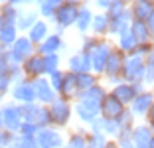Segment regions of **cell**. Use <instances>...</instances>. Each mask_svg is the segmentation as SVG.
<instances>
[{
	"mask_svg": "<svg viewBox=\"0 0 154 148\" xmlns=\"http://www.w3.org/2000/svg\"><path fill=\"white\" fill-rule=\"evenodd\" d=\"M152 12H154L152 0H134V4H132V16L136 20H146Z\"/></svg>",
	"mask_w": 154,
	"mask_h": 148,
	"instance_id": "6da1fadb",
	"label": "cell"
},
{
	"mask_svg": "<svg viewBox=\"0 0 154 148\" xmlns=\"http://www.w3.org/2000/svg\"><path fill=\"white\" fill-rule=\"evenodd\" d=\"M152 93H140L136 95L134 99H132V111L138 113V115H144V113H148L150 105H152Z\"/></svg>",
	"mask_w": 154,
	"mask_h": 148,
	"instance_id": "7a4b0ae2",
	"label": "cell"
},
{
	"mask_svg": "<svg viewBox=\"0 0 154 148\" xmlns=\"http://www.w3.org/2000/svg\"><path fill=\"white\" fill-rule=\"evenodd\" d=\"M75 16H77V8H75V4H69V2L57 10V20H59V24H63V26L71 24L73 20H75Z\"/></svg>",
	"mask_w": 154,
	"mask_h": 148,
	"instance_id": "3957f363",
	"label": "cell"
},
{
	"mask_svg": "<svg viewBox=\"0 0 154 148\" xmlns=\"http://www.w3.org/2000/svg\"><path fill=\"white\" fill-rule=\"evenodd\" d=\"M103 113L107 117H119L122 113V105L117 97H107L103 101Z\"/></svg>",
	"mask_w": 154,
	"mask_h": 148,
	"instance_id": "277c9868",
	"label": "cell"
},
{
	"mask_svg": "<svg viewBox=\"0 0 154 148\" xmlns=\"http://www.w3.org/2000/svg\"><path fill=\"white\" fill-rule=\"evenodd\" d=\"M152 130L148 126H138L134 130V142H136V148H148L150 144V138H152Z\"/></svg>",
	"mask_w": 154,
	"mask_h": 148,
	"instance_id": "5b68a950",
	"label": "cell"
},
{
	"mask_svg": "<svg viewBox=\"0 0 154 148\" xmlns=\"http://www.w3.org/2000/svg\"><path fill=\"white\" fill-rule=\"evenodd\" d=\"M132 36L136 38V42H146L150 38L148 26H146V20H136L132 22Z\"/></svg>",
	"mask_w": 154,
	"mask_h": 148,
	"instance_id": "8992f818",
	"label": "cell"
},
{
	"mask_svg": "<svg viewBox=\"0 0 154 148\" xmlns=\"http://www.w3.org/2000/svg\"><path fill=\"white\" fill-rule=\"evenodd\" d=\"M134 95H136V89L131 87V85H122V87H119V89L115 91V97H117L121 103H128V101H132Z\"/></svg>",
	"mask_w": 154,
	"mask_h": 148,
	"instance_id": "52a82bcc",
	"label": "cell"
},
{
	"mask_svg": "<svg viewBox=\"0 0 154 148\" xmlns=\"http://www.w3.org/2000/svg\"><path fill=\"white\" fill-rule=\"evenodd\" d=\"M142 71H144V65H142L140 59L128 61V65H127V77L128 79H138V77H142Z\"/></svg>",
	"mask_w": 154,
	"mask_h": 148,
	"instance_id": "ba28073f",
	"label": "cell"
},
{
	"mask_svg": "<svg viewBox=\"0 0 154 148\" xmlns=\"http://www.w3.org/2000/svg\"><path fill=\"white\" fill-rule=\"evenodd\" d=\"M109 63H111V65H109V71L111 73H117L119 69H121V55H119V54H113V55H111V59H109Z\"/></svg>",
	"mask_w": 154,
	"mask_h": 148,
	"instance_id": "9c48e42d",
	"label": "cell"
},
{
	"mask_svg": "<svg viewBox=\"0 0 154 148\" xmlns=\"http://www.w3.org/2000/svg\"><path fill=\"white\" fill-rule=\"evenodd\" d=\"M136 45V38L132 36V34H125L122 36V48L125 49H131V48H134Z\"/></svg>",
	"mask_w": 154,
	"mask_h": 148,
	"instance_id": "30bf717a",
	"label": "cell"
},
{
	"mask_svg": "<svg viewBox=\"0 0 154 148\" xmlns=\"http://www.w3.org/2000/svg\"><path fill=\"white\" fill-rule=\"evenodd\" d=\"M89 10H83L81 14H79V28H87V24H89Z\"/></svg>",
	"mask_w": 154,
	"mask_h": 148,
	"instance_id": "8fae6325",
	"label": "cell"
},
{
	"mask_svg": "<svg viewBox=\"0 0 154 148\" xmlns=\"http://www.w3.org/2000/svg\"><path fill=\"white\" fill-rule=\"evenodd\" d=\"M107 22H109V20H107V16H99V18L95 20V28L97 30H105V28H107Z\"/></svg>",
	"mask_w": 154,
	"mask_h": 148,
	"instance_id": "7c38bea8",
	"label": "cell"
},
{
	"mask_svg": "<svg viewBox=\"0 0 154 148\" xmlns=\"http://www.w3.org/2000/svg\"><path fill=\"white\" fill-rule=\"evenodd\" d=\"M146 26H148V32H150V36L154 38V12L150 14L148 18H146Z\"/></svg>",
	"mask_w": 154,
	"mask_h": 148,
	"instance_id": "4fadbf2b",
	"label": "cell"
},
{
	"mask_svg": "<svg viewBox=\"0 0 154 148\" xmlns=\"http://www.w3.org/2000/svg\"><path fill=\"white\" fill-rule=\"evenodd\" d=\"M57 44H59V42L55 40V38H51V40L48 42V44H45V51H51L54 48H57Z\"/></svg>",
	"mask_w": 154,
	"mask_h": 148,
	"instance_id": "5bb4252c",
	"label": "cell"
},
{
	"mask_svg": "<svg viewBox=\"0 0 154 148\" xmlns=\"http://www.w3.org/2000/svg\"><path fill=\"white\" fill-rule=\"evenodd\" d=\"M148 121H150V125L154 126V103L150 105V109H148Z\"/></svg>",
	"mask_w": 154,
	"mask_h": 148,
	"instance_id": "9a60e30c",
	"label": "cell"
},
{
	"mask_svg": "<svg viewBox=\"0 0 154 148\" xmlns=\"http://www.w3.org/2000/svg\"><path fill=\"white\" fill-rule=\"evenodd\" d=\"M148 148H154V136L150 138V144H148Z\"/></svg>",
	"mask_w": 154,
	"mask_h": 148,
	"instance_id": "2e32d148",
	"label": "cell"
},
{
	"mask_svg": "<svg viewBox=\"0 0 154 148\" xmlns=\"http://www.w3.org/2000/svg\"><path fill=\"white\" fill-rule=\"evenodd\" d=\"M121 2H125V4H127V2H134V0H121Z\"/></svg>",
	"mask_w": 154,
	"mask_h": 148,
	"instance_id": "e0dca14e",
	"label": "cell"
},
{
	"mask_svg": "<svg viewBox=\"0 0 154 148\" xmlns=\"http://www.w3.org/2000/svg\"><path fill=\"white\" fill-rule=\"evenodd\" d=\"M107 148H115V146H113V144H111V146H107Z\"/></svg>",
	"mask_w": 154,
	"mask_h": 148,
	"instance_id": "ac0fdd59",
	"label": "cell"
},
{
	"mask_svg": "<svg viewBox=\"0 0 154 148\" xmlns=\"http://www.w3.org/2000/svg\"><path fill=\"white\" fill-rule=\"evenodd\" d=\"M152 2H154V0H152Z\"/></svg>",
	"mask_w": 154,
	"mask_h": 148,
	"instance_id": "d6986e66",
	"label": "cell"
}]
</instances>
